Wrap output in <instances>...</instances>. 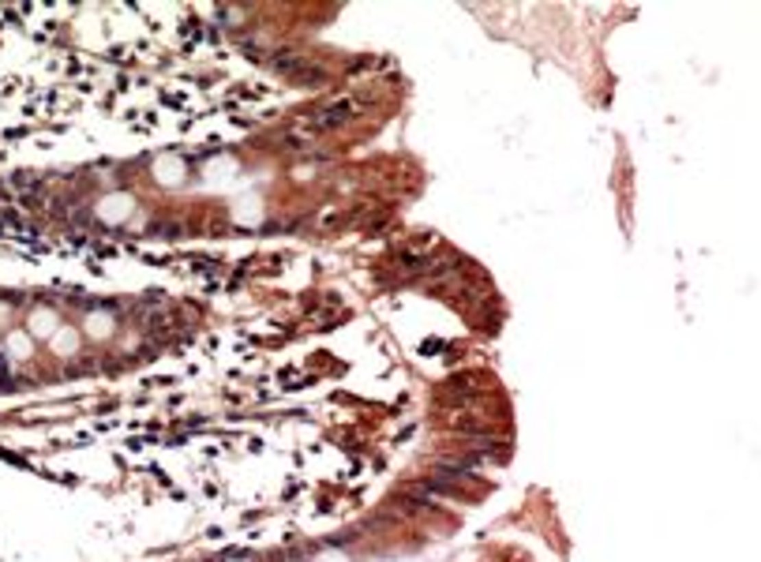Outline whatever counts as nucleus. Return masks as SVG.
Masks as SVG:
<instances>
[{
    "label": "nucleus",
    "mask_w": 761,
    "mask_h": 562,
    "mask_svg": "<svg viewBox=\"0 0 761 562\" xmlns=\"http://www.w3.org/2000/svg\"><path fill=\"white\" fill-rule=\"evenodd\" d=\"M98 214H101V218H106V221L128 218V214H132V195H109V199H101Z\"/></svg>",
    "instance_id": "nucleus-1"
},
{
    "label": "nucleus",
    "mask_w": 761,
    "mask_h": 562,
    "mask_svg": "<svg viewBox=\"0 0 761 562\" xmlns=\"http://www.w3.org/2000/svg\"><path fill=\"white\" fill-rule=\"evenodd\" d=\"M49 345L60 352V356H75V352H79V334L71 330V326H60V330H57V337H53Z\"/></svg>",
    "instance_id": "nucleus-2"
},
{
    "label": "nucleus",
    "mask_w": 761,
    "mask_h": 562,
    "mask_svg": "<svg viewBox=\"0 0 761 562\" xmlns=\"http://www.w3.org/2000/svg\"><path fill=\"white\" fill-rule=\"evenodd\" d=\"M86 330H90L94 337H106V334H113V319H109V315H94V319H86Z\"/></svg>",
    "instance_id": "nucleus-3"
}]
</instances>
